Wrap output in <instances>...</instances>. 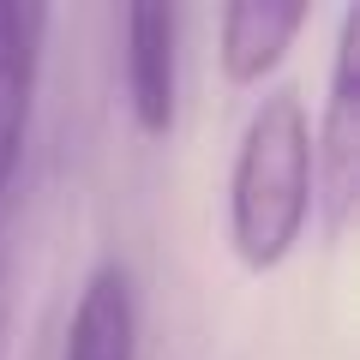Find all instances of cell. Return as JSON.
<instances>
[{
    "mask_svg": "<svg viewBox=\"0 0 360 360\" xmlns=\"http://www.w3.org/2000/svg\"><path fill=\"white\" fill-rule=\"evenodd\" d=\"M312 222V115L295 84L270 90L229 168V246L252 276L276 270Z\"/></svg>",
    "mask_w": 360,
    "mask_h": 360,
    "instance_id": "cell-1",
    "label": "cell"
},
{
    "mask_svg": "<svg viewBox=\"0 0 360 360\" xmlns=\"http://www.w3.org/2000/svg\"><path fill=\"white\" fill-rule=\"evenodd\" d=\"M312 205H324V234H348L360 205V6H348L330 49V96L312 127Z\"/></svg>",
    "mask_w": 360,
    "mask_h": 360,
    "instance_id": "cell-2",
    "label": "cell"
},
{
    "mask_svg": "<svg viewBox=\"0 0 360 360\" xmlns=\"http://www.w3.org/2000/svg\"><path fill=\"white\" fill-rule=\"evenodd\" d=\"M120 72L127 108L144 139H168L180 120V18L174 6H127L120 13Z\"/></svg>",
    "mask_w": 360,
    "mask_h": 360,
    "instance_id": "cell-3",
    "label": "cell"
},
{
    "mask_svg": "<svg viewBox=\"0 0 360 360\" xmlns=\"http://www.w3.org/2000/svg\"><path fill=\"white\" fill-rule=\"evenodd\" d=\"M42 6L0 0V198L13 193L25 162L30 115H37V72H42Z\"/></svg>",
    "mask_w": 360,
    "mask_h": 360,
    "instance_id": "cell-4",
    "label": "cell"
},
{
    "mask_svg": "<svg viewBox=\"0 0 360 360\" xmlns=\"http://www.w3.org/2000/svg\"><path fill=\"white\" fill-rule=\"evenodd\" d=\"M60 360H139V288L120 258L90 264L66 319Z\"/></svg>",
    "mask_w": 360,
    "mask_h": 360,
    "instance_id": "cell-5",
    "label": "cell"
},
{
    "mask_svg": "<svg viewBox=\"0 0 360 360\" xmlns=\"http://www.w3.org/2000/svg\"><path fill=\"white\" fill-rule=\"evenodd\" d=\"M312 6H276V0H234V6H222L217 18V60H222V78L229 84H264L276 66H283V54L295 49V37L307 30Z\"/></svg>",
    "mask_w": 360,
    "mask_h": 360,
    "instance_id": "cell-6",
    "label": "cell"
},
{
    "mask_svg": "<svg viewBox=\"0 0 360 360\" xmlns=\"http://www.w3.org/2000/svg\"><path fill=\"white\" fill-rule=\"evenodd\" d=\"M0 348H6V270H0Z\"/></svg>",
    "mask_w": 360,
    "mask_h": 360,
    "instance_id": "cell-7",
    "label": "cell"
}]
</instances>
